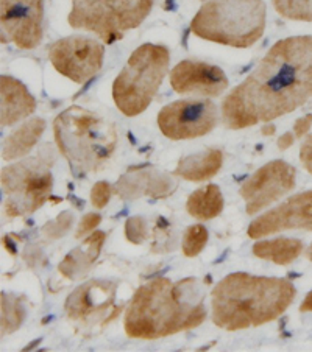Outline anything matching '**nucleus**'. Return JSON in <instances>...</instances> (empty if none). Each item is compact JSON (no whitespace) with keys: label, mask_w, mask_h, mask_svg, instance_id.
Returning a JSON list of instances; mask_svg holds the SVG:
<instances>
[{"label":"nucleus","mask_w":312,"mask_h":352,"mask_svg":"<svg viewBox=\"0 0 312 352\" xmlns=\"http://www.w3.org/2000/svg\"><path fill=\"white\" fill-rule=\"evenodd\" d=\"M300 161L306 172L312 175V134H308L300 148Z\"/></svg>","instance_id":"c756f323"},{"label":"nucleus","mask_w":312,"mask_h":352,"mask_svg":"<svg viewBox=\"0 0 312 352\" xmlns=\"http://www.w3.org/2000/svg\"><path fill=\"white\" fill-rule=\"evenodd\" d=\"M266 22L262 0H208L191 21V32L211 43L249 49L262 38Z\"/></svg>","instance_id":"39448f33"},{"label":"nucleus","mask_w":312,"mask_h":352,"mask_svg":"<svg viewBox=\"0 0 312 352\" xmlns=\"http://www.w3.org/2000/svg\"><path fill=\"white\" fill-rule=\"evenodd\" d=\"M300 312H312V292L306 295L304 301L302 302V306H300Z\"/></svg>","instance_id":"473e14b6"},{"label":"nucleus","mask_w":312,"mask_h":352,"mask_svg":"<svg viewBox=\"0 0 312 352\" xmlns=\"http://www.w3.org/2000/svg\"><path fill=\"white\" fill-rule=\"evenodd\" d=\"M170 86L176 94L219 97L228 89L229 81L219 66L185 60L176 64L170 72Z\"/></svg>","instance_id":"2eb2a0df"},{"label":"nucleus","mask_w":312,"mask_h":352,"mask_svg":"<svg viewBox=\"0 0 312 352\" xmlns=\"http://www.w3.org/2000/svg\"><path fill=\"white\" fill-rule=\"evenodd\" d=\"M37 109V100L27 86L11 75L0 77V123L13 126L30 117Z\"/></svg>","instance_id":"dca6fc26"},{"label":"nucleus","mask_w":312,"mask_h":352,"mask_svg":"<svg viewBox=\"0 0 312 352\" xmlns=\"http://www.w3.org/2000/svg\"><path fill=\"white\" fill-rule=\"evenodd\" d=\"M312 97V36H292L272 45L253 72L222 103V123L244 130L270 123Z\"/></svg>","instance_id":"f257e3e1"},{"label":"nucleus","mask_w":312,"mask_h":352,"mask_svg":"<svg viewBox=\"0 0 312 352\" xmlns=\"http://www.w3.org/2000/svg\"><path fill=\"white\" fill-rule=\"evenodd\" d=\"M206 243H208V230L203 225H192L185 232L181 250L186 257H196L205 250Z\"/></svg>","instance_id":"393cba45"},{"label":"nucleus","mask_w":312,"mask_h":352,"mask_svg":"<svg viewBox=\"0 0 312 352\" xmlns=\"http://www.w3.org/2000/svg\"><path fill=\"white\" fill-rule=\"evenodd\" d=\"M70 223H72V214L63 212L56 217L54 221H49L43 228V234L47 239H61L64 234L70 230Z\"/></svg>","instance_id":"a878e982"},{"label":"nucleus","mask_w":312,"mask_h":352,"mask_svg":"<svg viewBox=\"0 0 312 352\" xmlns=\"http://www.w3.org/2000/svg\"><path fill=\"white\" fill-rule=\"evenodd\" d=\"M107 240V234L102 231H97L91 234L83 243L76 246L74 251L64 257L63 262L58 265V272H60L64 278L67 279H81L90 273L94 262L97 261L102 251V246Z\"/></svg>","instance_id":"a211bd4d"},{"label":"nucleus","mask_w":312,"mask_h":352,"mask_svg":"<svg viewBox=\"0 0 312 352\" xmlns=\"http://www.w3.org/2000/svg\"><path fill=\"white\" fill-rule=\"evenodd\" d=\"M23 316H25V309L22 307L21 299L2 293V336L5 337L19 329Z\"/></svg>","instance_id":"5701e85b"},{"label":"nucleus","mask_w":312,"mask_h":352,"mask_svg":"<svg viewBox=\"0 0 312 352\" xmlns=\"http://www.w3.org/2000/svg\"><path fill=\"white\" fill-rule=\"evenodd\" d=\"M291 230L312 231V189L287 198L280 206L258 217L247 232L250 239H261Z\"/></svg>","instance_id":"4468645a"},{"label":"nucleus","mask_w":312,"mask_h":352,"mask_svg":"<svg viewBox=\"0 0 312 352\" xmlns=\"http://www.w3.org/2000/svg\"><path fill=\"white\" fill-rule=\"evenodd\" d=\"M222 164V150L209 148L180 160L172 175L176 176V178L192 181V183H200V181L214 178L220 172Z\"/></svg>","instance_id":"6ab92c4d"},{"label":"nucleus","mask_w":312,"mask_h":352,"mask_svg":"<svg viewBox=\"0 0 312 352\" xmlns=\"http://www.w3.org/2000/svg\"><path fill=\"white\" fill-rule=\"evenodd\" d=\"M176 189L174 176L161 172L127 173L117 181L114 192L122 199H138L141 197L166 198Z\"/></svg>","instance_id":"f3484780"},{"label":"nucleus","mask_w":312,"mask_h":352,"mask_svg":"<svg viewBox=\"0 0 312 352\" xmlns=\"http://www.w3.org/2000/svg\"><path fill=\"white\" fill-rule=\"evenodd\" d=\"M153 2L155 0H72L67 22L75 30L94 33L105 44H114L147 19Z\"/></svg>","instance_id":"6e6552de"},{"label":"nucleus","mask_w":312,"mask_h":352,"mask_svg":"<svg viewBox=\"0 0 312 352\" xmlns=\"http://www.w3.org/2000/svg\"><path fill=\"white\" fill-rule=\"evenodd\" d=\"M105 47L86 36H69L49 47V60L58 74L76 85H85L96 77L103 66Z\"/></svg>","instance_id":"9d476101"},{"label":"nucleus","mask_w":312,"mask_h":352,"mask_svg":"<svg viewBox=\"0 0 312 352\" xmlns=\"http://www.w3.org/2000/svg\"><path fill=\"white\" fill-rule=\"evenodd\" d=\"M167 47L143 44L129 55L125 67L113 83L116 108L127 117H136L150 107L169 74Z\"/></svg>","instance_id":"423d86ee"},{"label":"nucleus","mask_w":312,"mask_h":352,"mask_svg":"<svg viewBox=\"0 0 312 352\" xmlns=\"http://www.w3.org/2000/svg\"><path fill=\"white\" fill-rule=\"evenodd\" d=\"M117 284L111 280H90L76 287L66 301L67 320L80 326L108 324L110 310L114 306Z\"/></svg>","instance_id":"ddd939ff"},{"label":"nucleus","mask_w":312,"mask_h":352,"mask_svg":"<svg viewBox=\"0 0 312 352\" xmlns=\"http://www.w3.org/2000/svg\"><path fill=\"white\" fill-rule=\"evenodd\" d=\"M0 36L17 49H37L44 38V0H0Z\"/></svg>","instance_id":"9b49d317"},{"label":"nucleus","mask_w":312,"mask_h":352,"mask_svg":"<svg viewBox=\"0 0 312 352\" xmlns=\"http://www.w3.org/2000/svg\"><path fill=\"white\" fill-rule=\"evenodd\" d=\"M295 296V287L287 279L228 274L211 293L213 322L231 332L267 324L280 318Z\"/></svg>","instance_id":"7ed1b4c3"},{"label":"nucleus","mask_w":312,"mask_h":352,"mask_svg":"<svg viewBox=\"0 0 312 352\" xmlns=\"http://www.w3.org/2000/svg\"><path fill=\"white\" fill-rule=\"evenodd\" d=\"M304 245L302 240L278 237L273 240H262L253 246V254L259 259L273 262L276 265H289L303 253Z\"/></svg>","instance_id":"412c9836"},{"label":"nucleus","mask_w":312,"mask_h":352,"mask_svg":"<svg viewBox=\"0 0 312 352\" xmlns=\"http://www.w3.org/2000/svg\"><path fill=\"white\" fill-rule=\"evenodd\" d=\"M187 214L197 220H213L223 210V195L219 186L208 184L192 192L186 203Z\"/></svg>","instance_id":"4be33fe9"},{"label":"nucleus","mask_w":312,"mask_h":352,"mask_svg":"<svg viewBox=\"0 0 312 352\" xmlns=\"http://www.w3.org/2000/svg\"><path fill=\"white\" fill-rule=\"evenodd\" d=\"M55 148L45 144L37 155L3 167L0 183L5 195V214L11 219L37 212L50 198L54 189Z\"/></svg>","instance_id":"0eeeda50"},{"label":"nucleus","mask_w":312,"mask_h":352,"mask_svg":"<svg viewBox=\"0 0 312 352\" xmlns=\"http://www.w3.org/2000/svg\"><path fill=\"white\" fill-rule=\"evenodd\" d=\"M295 134H293V131H287V133H284V134H282V136L278 139V142H276V144H278V148L280 150H282V151H284V150H289L291 148V146L293 145V142H295Z\"/></svg>","instance_id":"2f4dec72"},{"label":"nucleus","mask_w":312,"mask_h":352,"mask_svg":"<svg viewBox=\"0 0 312 352\" xmlns=\"http://www.w3.org/2000/svg\"><path fill=\"white\" fill-rule=\"evenodd\" d=\"M113 187H111L107 181H98L94 184L91 189V204L96 209H103L110 203L111 193H113Z\"/></svg>","instance_id":"cd10ccee"},{"label":"nucleus","mask_w":312,"mask_h":352,"mask_svg":"<svg viewBox=\"0 0 312 352\" xmlns=\"http://www.w3.org/2000/svg\"><path fill=\"white\" fill-rule=\"evenodd\" d=\"M205 295L196 278H156L134 293L123 318L129 338L156 340L194 329L206 320Z\"/></svg>","instance_id":"f03ea898"},{"label":"nucleus","mask_w":312,"mask_h":352,"mask_svg":"<svg viewBox=\"0 0 312 352\" xmlns=\"http://www.w3.org/2000/svg\"><path fill=\"white\" fill-rule=\"evenodd\" d=\"M295 167L286 161L276 160L258 168L239 190L245 199L247 214L255 215L278 201L295 187Z\"/></svg>","instance_id":"f8f14e48"},{"label":"nucleus","mask_w":312,"mask_h":352,"mask_svg":"<svg viewBox=\"0 0 312 352\" xmlns=\"http://www.w3.org/2000/svg\"><path fill=\"white\" fill-rule=\"evenodd\" d=\"M202 2H208V0H202Z\"/></svg>","instance_id":"c9c22d12"},{"label":"nucleus","mask_w":312,"mask_h":352,"mask_svg":"<svg viewBox=\"0 0 312 352\" xmlns=\"http://www.w3.org/2000/svg\"><path fill=\"white\" fill-rule=\"evenodd\" d=\"M45 131V120L41 117L23 122L19 128L10 134L2 144V160L14 161L27 156L37 146L41 136Z\"/></svg>","instance_id":"aec40b11"},{"label":"nucleus","mask_w":312,"mask_h":352,"mask_svg":"<svg viewBox=\"0 0 312 352\" xmlns=\"http://www.w3.org/2000/svg\"><path fill=\"white\" fill-rule=\"evenodd\" d=\"M306 257H308V259H309V262H312V243L309 245V248H308V251H306Z\"/></svg>","instance_id":"f704fd0d"},{"label":"nucleus","mask_w":312,"mask_h":352,"mask_svg":"<svg viewBox=\"0 0 312 352\" xmlns=\"http://www.w3.org/2000/svg\"><path fill=\"white\" fill-rule=\"evenodd\" d=\"M311 128H312V114H304L300 117V119H297L295 123H293V134H295L297 139H303L304 136H308Z\"/></svg>","instance_id":"7c9ffc66"},{"label":"nucleus","mask_w":312,"mask_h":352,"mask_svg":"<svg viewBox=\"0 0 312 352\" xmlns=\"http://www.w3.org/2000/svg\"><path fill=\"white\" fill-rule=\"evenodd\" d=\"M54 136L56 148L79 178L107 167L119 144V133L113 123L80 107H70L58 114Z\"/></svg>","instance_id":"20e7f679"},{"label":"nucleus","mask_w":312,"mask_h":352,"mask_svg":"<svg viewBox=\"0 0 312 352\" xmlns=\"http://www.w3.org/2000/svg\"><path fill=\"white\" fill-rule=\"evenodd\" d=\"M276 13L291 21L312 22V0H272Z\"/></svg>","instance_id":"b1692460"},{"label":"nucleus","mask_w":312,"mask_h":352,"mask_svg":"<svg viewBox=\"0 0 312 352\" xmlns=\"http://www.w3.org/2000/svg\"><path fill=\"white\" fill-rule=\"evenodd\" d=\"M125 236L128 242L134 245L144 243V240L149 237V232H147V225L143 217H132L125 223Z\"/></svg>","instance_id":"bb28decb"},{"label":"nucleus","mask_w":312,"mask_h":352,"mask_svg":"<svg viewBox=\"0 0 312 352\" xmlns=\"http://www.w3.org/2000/svg\"><path fill=\"white\" fill-rule=\"evenodd\" d=\"M275 133H276V126L272 125V123H269V125H262V128H261L262 136L270 138V136H273Z\"/></svg>","instance_id":"72a5a7b5"},{"label":"nucleus","mask_w":312,"mask_h":352,"mask_svg":"<svg viewBox=\"0 0 312 352\" xmlns=\"http://www.w3.org/2000/svg\"><path fill=\"white\" fill-rule=\"evenodd\" d=\"M100 221H102V215L100 214H96V212L86 214L80 221L79 230H76V232H75V239H81V237H85L86 234L92 232L100 225Z\"/></svg>","instance_id":"c85d7f7f"},{"label":"nucleus","mask_w":312,"mask_h":352,"mask_svg":"<svg viewBox=\"0 0 312 352\" xmlns=\"http://www.w3.org/2000/svg\"><path fill=\"white\" fill-rule=\"evenodd\" d=\"M219 123V108L211 100L185 98L166 104L158 114V128L170 140L206 136Z\"/></svg>","instance_id":"1a4fd4ad"}]
</instances>
